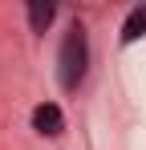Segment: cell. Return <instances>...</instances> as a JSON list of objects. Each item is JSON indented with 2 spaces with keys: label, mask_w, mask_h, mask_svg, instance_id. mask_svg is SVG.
Listing matches in <instances>:
<instances>
[{
  "label": "cell",
  "mask_w": 146,
  "mask_h": 150,
  "mask_svg": "<svg viewBox=\"0 0 146 150\" xmlns=\"http://www.w3.org/2000/svg\"><path fill=\"white\" fill-rule=\"evenodd\" d=\"M85 73H89V33L81 21H73L61 37V49H57V81L65 93H73L85 81Z\"/></svg>",
  "instance_id": "obj_1"
},
{
  "label": "cell",
  "mask_w": 146,
  "mask_h": 150,
  "mask_svg": "<svg viewBox=\"0 0 146 150\" xmlns=\"http://www.w3.org/2000/svg\"><path fill=\"white\" fill-rule=\"evenodd\" d=\"M33 130L45 134V138H57V134L65 130V114H61V105H57V101H41V105L33 110Z\"/></svg>",
  "instance_id": "obj_2"
},
{
  "label": "cell",
  "mask_w": 146,
  "mask_h": 150,
  "mask_svg": "<svg viewBox=\"0 0 146 150\" xmlns=\"http://www.w3.org/2000/svg\"><path fill=\"white\" fill-rule=\"evenodd\" d=\"M142 37H146V4H138V8H130V12H126L118 41H122V45H134V41H142Z\"/></svg>",
  "instance_id": "obj_3"
},
{
  "label": "cell",
  "mask_w": 146,
  "mask_h": 150,
  "mask_svg": "<svg viewBox=\"0 0 146 150\" xmlns=\"http://www.w3.org/2000/svg\"><path fill=\"white\" fill-rule=\"evenodd\" d=\"M24 12H28V28H33V33H45V28L53 25V16H57V4H53V0H33Z\"/></svg>",
  "instance_id": "obj_4"
}]
</instances>
